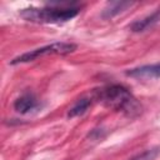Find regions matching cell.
<instances>
[{
  "mask_svg": "<svg viewBox=\"0 0 160 160\" xmlns=\"http://www.w3.org/2000/svg\"><path fill=\"white\" fill-rule=\"evenodd\" d=\"M131 5H132V2H129V1H112V2H109L106 5V8L104 9V11H102V18L110 19V18L115 16L116 14L124 11L126 8H129Z\"/></svg>",
  "mask_w": 160,
  "mask_h": 160,
  "instance_id": "obj_7",
  "label": "cell"
},
{
  "mask_svg": "<svg viewBox=\"0 0 160 160\" xmlns=\"http://www.w3.org/2000/svg\"><path fill=\"white\" fill-rule=\"evenodd\" d=\"M159 20H160V9H158L154 14H151V15H149V16H146V18L141 19V20L135 21L134 24H131L130 29H131L132 31H135V32L144 31L145 29H148V28L152 26V25H154L155 22H158Z\"/></svg>",
  "mask_w": 160,
  "mask_h": 160,
  "instance_id": "obj_6",
  "label": "cell"
},
{
  "mask_svg": "<svg viewBox=\"0 0 160 160\" xmlns=\"http://www.w3.org/2000/svg\"><path fill=\"white\" fill-rule=\"evenodd\" d=\"M38 106V101L34 95L25 94L20 98H18L14 102V109L20 114H26L31 110H34Z\"/></svg>",
  "mask_w": 160,
  "mask_h": 160,
  "instance_id": "obj_5",
  "label": "cell"
},
{
  "mask_svg": "<svg viewBox=\"0 0 160 160\" xmlns=\"http://www.w3.org/2000/svg\"><path fill=\"white\" fill-rule=\"evenodd\" d=\"M126 75L134 76V78H141V79L159 78L160 76V64L139 66V68H135V69H131V70L126 71Z\"/></svg>",
  "mask_w": 160,
  "mask_h": 160,
  "instance_id": "obj_4",
  "label": "cell"
},
{
  "mask_svg": "<svg viewBox=\"0 0 160 160\" xmlns=\"http://www.w3.org/2000/svg\"><path fill=\"white\" fill-rule=\"evenodd\" d=\"M99 100L108 108L122 111L128 115H135L140 111V105L131 92L121 85H111L100 90Z\"/></svg>",
  "mask_w": 160,
  "mask_h": 160,
  "instance_id": "obj_2",
  "label": "cell"
},
{
  "mask_svg": "<svg viewBox=\"0 0 160 160\" xmlns=\"http://www.w3.org/2000/svg\"><path fill=\"white\" fill-rule=\"evenodd\" d=\"M159 154V149L155 148V149H149L139 155H136L135 158H132L131 160H154L156 158V155Z\"/></svg>",
  "mask_w": 160,
  "mask_h": 160,
  "instance_id": "obj_9",
  "label": "cell"
},
{
  "mask_svg": "<svg viewBox=\"0 0 160 160\" xmlns=\"http://www.w3.org/2000/svg\"><path fill=\"white\" fill-rule=\"evenodd\" d=\"M76 50V45L72 42H52L50 45H45L38 49H34L31 51L24 52L19 56H16L15 59H12L10 61V64L16 65V64H22V62H29L32 61L35 59H39L41 56H46V55H66L70 54L72 51Z\"/></svg>",
  "mask_w": 160,
  "mask_h": 160,
  "instance_id": "obj_3",
  "label": "cell"
},
{
  "mask_svg": "<svg viewBox=\"0 0 160 160\" xmlns=\"http://www.w3.org/2000/svg\"><path fill=\"white\" fill-rule=\"evenodd\" d=\"M79 14V9L74 6H48V8H35L30 6L20 10V16L28 21L44 22V24H60L66 22Z\"/></svg>",
  "mask_w": 160,
  "mask_h": 160,
  "instance_id": "obj_1",
  "label": "cell"
},
{
  "mask_svg": "<svg viewBox=\"0 0 160 160\" xmlns=\"http://www.w3.org/2000/svg\"><path fill=\"white\" fill-rule=\"evenodd\" d=\"M91 104V100L89 98H81L79 99L68 111V116L69 118H75V116H79V115H82L90 106Z\"/></svg>",
  "mask_w": 160,
  "mask_h": 160,
  "instance_id": "obj_8",
  "label": "cell"
}]
</instances>
